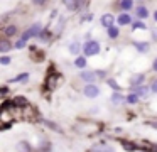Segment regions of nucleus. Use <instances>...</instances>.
<instances>
[{
	"instance_id": "nucleus-7",
	"label": "nucleus",
	"mask_w": 157,
	"mask_h": 152,
	"mask_svg": "<svg viewBox=\"0 0 157 152\" xmlns=\"http://www.w3.org/2000/svg\"><path fill=\"white\" fill-rule=\"evenodd\" d=\"M117 22H118V25H128V24H133L132 17H130L128 14H120L118 19H117Z\"/></svg>"
},
{
	"instance_id": "nucleus-28",
	"label": "nucleus",
	"mask_w": 157,
	"mask_h": 152,
	"mask_svg": "<svg viewBox=\"0 0 157 152\" xmlns=\"http://www.w3.org/2000/svg\"><path fill=\"white\" fill-rule=\"evenodd\" d=\"M15 101H17L19 105H24V103H25V100H24V98H21V96H19V98H15Z\"/></svg>"
},
{
	"instance_id": "nucleus-18",
	"label": "nucleus",
	"mask_w": 157,
	"mask_h": 152,
	"mask_svg": "<svg viewBox=\"0 0 157 152\" xmlns=\"http://www.w3.org/2000/svg\"><path fill=\"white\" fill-rule=\"evenodd\" d=\"M120 9L127 12V10L133 9V2H130V0H123V2H120Z\"/></svg>"
},
{
	"instance_id": "nucleus-14",
	"label": "nucleus",
	"mask_w": 157,
	"mask_h": 152,
	"mask_svg": "<svg viewBox=\"0 0 157 152\" xmlns=\"http://www.w3.org/2000/svg\"><path fill=\"white\" fill-rule=\"evenodd\" d=\"M12 49V44L9 42V41H0V51H2V53H7V51H10Z\"/></svg>"
},
{
	"instance_id": "nucleus-8",
	"label": "nucleus",
	"mask_w": 157,
	"mask_h": 152,
	"mask_svg": "<svg viewBox=\"0 0 157 152\" xmlns=\"http://www.w3.org/2000/svg\"><path fill=\"white\" fill-rule=\"evenodd\" d=\"M132 93L139 95L140 98H147V96H149V88H147V86H137V88H133Z\"/></svg>"
},
{
	"instance_id": "nucleus-27",
	"label": "nucleus",
	"mask_w": 157,
	"mask_h": 152,
	"mask_svg": "<svg viewBox=\"0 0 157 152\" xmlns=\"http://www.w3.org/2000/svg\"><path fill=\"white\" fill-rule=\"evenodd\" d=\"M150 91H152V93H157V80L152 81V84H150Z\"/></svg>"
},
{
	"instance_id": "nucleus-21",
	"label": "nucleus",
	"mask_w": 157,
	"mask_h": 152,
	"mask_svg": "<svg viewBox=\"0 0 157 152\" xmlns=\"http://www.w3.org/2000/svg\"><path fill=\"white\" fill-rule=\"evenodd\" d=\"M108 36L112 37V39H117V37H118V27H110L108 29Z\"/></svg>"
},
{
	"instance_id": "nucleus-1",
	"label": "nucleus",
	"mask_w": 157,
	"mask_h": 152,
	"mask_svg": "<svg viewBox=\"0 0 157 152\" xmlns=\"http://www.w3.org/2000/svg\"><path fill=\"white\" fill-rule=\"evenodd\" d=\"M98 53H100V42L98 41L90 39L83 44V54H85V56H96Z\"/></svg>"
},
{
	"instance_id": "nucleus-19",
	"label": "nucleus",
	"mask_w": 157,
	"mask_h": 152,
	"mask_svg": "<svg viewBox=\"0 0 157 152\" xmlns=\"http://www.w3.org/2000/svg\"><path fill=\"white\" fill-rule=\"evenodd\" d=\"M139 95H135V93H130L128 95V96H127V103H128V105H135L137 103V101H139Z\"/></svg>"
},
{
	"instance_id": "nucleus-9",
	"label": "nucleus",
	"mask_w": 157,
	"mask_h": 152,
	"mask_svg": "<svg viewBox=\"0 0 157 152\" xmlns=\"http://www.w3.org/2000/svg\"><path fill=\"white\" fill-rule=\"evenodd\" d=\"M135 14H137L139 19H147V17H149V9L144 7V5H140V7H137V9H135Z\"/></svg>"
},
{
	"instance_id": "nucleus-11",
	"label": "nucleus",
	"mask_w": 157,
	"mask_h": 152,
	"mask_svg": "<svg viewBox=\"0 0 157 152\" xmlns=\"http://www.w3.org/2000/svg\"><path fill=\"white\" fill-rule=\"evenodd\" d=\"M81 49H83V46H81V44H78V42H71V44H69V53H73V54H78Z\"/></svg>"
},
{
	"instance_id": "nucleus-5",
	"label": "nucleus",
	"mask_w": 157,
	"mask_h": 152,
	"mask_svg": "<svg viewBox=\"0 0 157 152\" xmlns=\"http://www.w3.org/2000/svg\"><path fill=\"white\" fill-rule=\"evenodd\" d=\"M100 22H101L103 27H106V29H110V27H113V22H115V17L112 15V14H103L101 19H100Z\"/></svg>"
},
{
	"instance_id": "nucleus-15",
	"label": "nucleus",
	"mask_w": 157,
	"mask_h": 152,
	"mask_svg": "<svg viewBox=\"0 0 157 152\" xmlns=\"http://www.w3.org/2000/svg\"><path fill=\"white\" fill-rule=\"evenodd\" d=\"M25 80H29V73H21L19 76L12 78L10 83H19V81H25Z\"/></svg>"
},
{
	"instance_id": "nucleus-31",
	"label": "nucleus",
	"mask_w": 157,
	"mask_h": 152,
	"mask_svg": "<svg viewBox=\"0 0 157 152\" xmlns=\"http://www.w3.org/2000/svg\"><path fill=\"white\" fill-rule=\"evenodd\" d=\"M154 19H155V22H157V10L154 12Z\"/></svg>"
},
{
	"instance_id": "nucleus-6",
	"label": "nucleus",
	"mask_w": 157,
	"mask_h": 152,
	"mask_svg": "<svg viewBox=\"0 0 157 152\" xmlns=\"http://www.w3.org/2000/svg\"><path fill=\"white\" fill-rule=\"evenodd\" d=\"M91 150L93 152H115V149L112 145H106V144H98V145H93Z\"/></svg>"
},
{
	"instance_id": "nucleus-25",
	"label": "nucleus",
	"mask_w": 157,
	"mask_h": 152,
	"mask_svg": "<svg viewBox=\"0 0 157 152\" xmlns=\"http://www.w3.org/2000/svg\"><path fill=\"white\" fill-rule=\"evenodd\" d=\"M0 63L4 64V66H7V64H10V57H9V56H2V57H0Z\"/></svg>"
},
{
	"instance_id": "nucleus-17",
	"label": "nucleus",
	"mask_w": 157,
	"mask_h": 152,
	"mask_svg": "<svg viewBox=\"0 0 157 152\" xmlns=\"http://www.w3.org/2000/svg\"><path fill=\"white\" fill-rule=\"evenodd\" d=\"M75 66L76 68H85L86 66V56H78V57H76Z\"/></svg>"
},
{
	"instance_id": "nucleus-2",
	"label": "nucleus",
	"mask_w": 157,
	"mask_h": 152,
	"mask_svg": "<svg viewBox=\"0 0 157 152\" xmlns=\"http://www.w3.org/2000/svg\"><path fill=\"white\" fill-rule=\"evenodd\" d=\"M34 36H41V25H39V24H34L32 27H29V29L24 32V36H22L21 39L27 42V41L31 39V37H34Z\"/></svg>"
},
{
	"instance_id": "nucleus-29",
	"label": "nucleus",
	"mask_w": 157,
	"mask_h": 152,
	"mask_svg": "<svg viewBox=\"0 0 157 152\" xmlns=\"http://www.w3.org/2000/svg\"><path fill=\"white\" fill-rule=\"evenodd\" d=\"M152 39L157 41V29H152Z\"/></svg>"
},
{
	"instance_id": "nucleus-16",
	"label": "nucleus",
	"mask_w": 157,
	"mask_h": 152,
	"mask_svg": "<svg viewBox=\"0 0 157 152\" xmlns=\"http://www.w3.org/2000/svg\"><path fill=\"white\" fill-rule=\"evenodd\" d=\"M64 5L68 10H78L81 7V2H64Z\"/></svg>"
},
{
	"instance_id": "nucleus-4",
	"label": "nucleus",
	"mask_w": 157,
	"mask_h": 152,
	"mask_svg": "<svg viewBox=\"0 0 157 152\" xmlns=\"http://www.w3.org/2000/svg\"><path fill=\"white\" fill-rule=\"evenodd\" d=\"M96 74L98 73H95V71H81V73H79V78H81L83 81H86L88 84H93L95 83Z\"/></svg>"
},
{
	"instance_id": "nucleus-30",
	"label": "nucleus",
	"mask_w": 157,
	"mask_h": 152,
	"mask_svg": "<svg viewBox=\"0 0 157 152\" xmlns=\"http://www.w3.org/2000/svg\"><path fill=\"white\" fill-rule=\"evenodd\" d=\"M152 69H154V71H157V59L154 61V64H152Z\"/></svg>"
},
{
	"instance_id": "nucleus-12",
	"label": "nucleus",
	"mask_w": 157,
	"mask_h": 152,
	"mask_svg": "<svg viewBox=\"0 0 157 152\" xmlns=\"http://www.w3.org/2000/svg\"><path fill=\"white\" fill-rule=\"evenodd\" d=\"M4 34H5V36H9V37L15 36V34H17V27H15V25H7L4 29Z\"/></svg>"
},
{
	"instance_id": "nucleus-13",
	"label": "nucleus",
	"mask_w": 157,
	"mask_h": 152,
	"mask_svg": "<svg viewBox=\"0 0 157 152\" xmlns=\"http://www.w3.org/2000/svg\"><path fill=\"white\" fill-rule=\"evenodd\" d=\"M144 80H145V76H144V74H137V76H133L132 80H130V83L135 84V88H137V86H140V83H142Z\"/></svg>"
},
{
	"instance_id": "nucleus-3",
	"label": "nucleus",
	"mask_w": 157,
	"mask_h": 152,
	"mask_svg": "<svg viewBox=\"0 0 157 152\" xmlns=\"http://www.w3.org/2000/svg\"><path fill=\"white\" fill-rule=\"evenodd\" d=\"M83 95L88 96V98H96L100 95V88L96 86L95 83H93V84H86V86L83 88Z\"/></svg>"
},
{
	"instance_id": "nucleus-20",
	"label": "nucleus",
	"mask_w": 157,
	"mask_h": 152,
	"mask_svg": "<svg viewBox=\"0 0 157 152\" xmlns=\"http://www.w3.org/2000/svg\"><path fill=\"white\" fill-rule=\"evenodd\" d=\"M135 49L140 51V53H145L149 49V42H135Z\"/></svg>"
},
{
	"instance_id": "nucleus-24",
	"label": "nucleus",
	"mask_w": 157,
	"mask_h": 152,
	"mask_svg": "<svg viewBox=\"0 0 157 152\" xmlns=\"http://www.w3.org/2000/svg\"><path fill=\"white\" fill-rule=\"evenodd\" d=\"M24 46H25V41H22V39H19L17 42L14 44V47H15V49H22Z\"/></svg>"
},
{
	"instance_id": "nucleus-26",
	"label": "nucleus",
	"mask_w": 157,
	"mask_h": 152,
	"mask_svg": "<svg viewBox=\"0 0 157 152\" xmlns=\"http://www.w3.org/2000/svg\"><path fill=\"white\" fill-rule=\"evenodd\" d=\"M108 84H110V86L113 88V90H115V93H117V91L120 90V88H118V84H117V83H115V81H113V80H108Z\"/></svg>"
},
{
	"instance_id": "nucleus-10",
	"label": "nucleus",
	"mask_w": 157,
	"mask_h": 152,
	"mask_svg": "<svg viewBox=\"0 0 157 152\" xmlns=\"http://www.w3.org/2000/svg\"><path fill=\"white\" fill-rule=\"evenodd\" d=\"M122 101H127V98L123 96V95H120L118 91H117V93H113V95H112V103L118 105V103H122Z\"/></svg>"
},
{
	"instance_id": "nucleus-22",
	"label": "nucleus",
	"mask_w": 157,
	"mask_h": 152,
	"mask_svg": "<svg viewBox=\"0 0 157 152\" xmlns=\"http://www.w3.org/2000/svg\"><path fill=\"white\" fill-rule=\"evenodd\" d=\"M17 149H19L21 152H29V150H31V145L25 144V142H21V144L17 145Z\"/></svg>"
},
{
	"instance_id": "nucleus-23",
	"label": "nucleus",
	"mask_w": 157,
	"mask_h": 152,
	"mask_svg": "<svg viewBox=\"0 0 157 152\" xmlns=\"http://www.w3.org/2000/svg\"><path fill=\"white\" fill-rule=\"evenodd\" d=\"M145 27H147V25H145L144 22H140V20H135V22L132 24V29H133V30H135V29H145Z\"/></svg>"
}]
</instances>
